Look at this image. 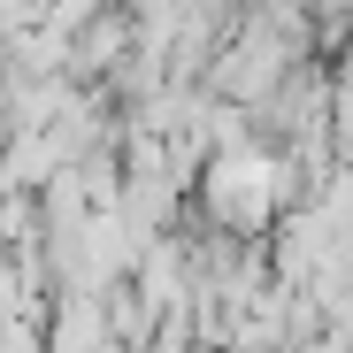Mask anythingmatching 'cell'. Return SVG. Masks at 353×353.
Returning <instances> with one entry per match:
<instances>
[{"mask_svg": "<svg viewBox=\"0 0 353 353\" xmlns=\"http://www.w3.org/2000/svg\"><path fill=\"white\" fill-rule=\"evenodd\" d=\"M338 139L353 146V70H345V85H338Z\"/></svg>", "mask_w": 353, "mask_h": 353, "instance_id": "4", "label": "cell"}, {"mask_svg": "<svg viewBox=\"0 0 353 353\" xmlns=\"http://www.w3.org/2000/svg\"><path fill=\"white\" fill-rule=\"evenodd\" d=\"M284 200V161L261 154V146H223L200 176V208L223 223V230H239V239H254V230L276 215Z\"/></svg>", "mask_w": 353, "mask_h": 353, "instance_id": "1", "label": "cell"}, {"mask_svg": "<svg viewBox=\"0 0 353 353\" xmlns=\"http://www.w3.org/2000/svg\"><path fill=\"white\" fill-rule=\"evenodd\" d=\"M276 77H284V46H276V31L239 39V54L215 70V85H223V92H239V100H269V92H276Z\"/></svg>", "mask_w": 353, "mask_h": 353, "instance_id": "2", "label": "cell"}, {"mask_svg": "<svg viewBox=\"0 0 353 353\" xmlns=\"http://www.w3.org/2000/svg\"><path fill=\"white\" fill-rule=\"evenodd\" d=\"M16 315H23V269H16L8 254H0V338L16 330Z\"/></svg>", "mask_w": 353, "mask_h": 353, "instance_id": "3", "label": "cell"}]
</instances>
